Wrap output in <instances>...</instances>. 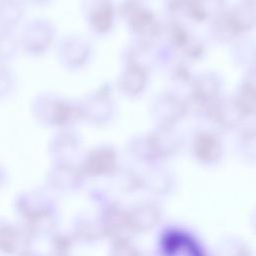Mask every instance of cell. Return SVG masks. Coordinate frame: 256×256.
Segmentation results:
<instances>
[{
  "instance_id": "6da1fadb",
  "label": "cell",
  "mask_w": 256,
  "mask_h": 256,
  "mask_svg": "<svg viewBox=\"0 0 256 256\" xmlns=\"http://www.w3.org/2000/svg\"><path fill=\"white\" fill-rule=\"evenodd\" d=\"M122 15L130 30L139 37V42L155 45L161 27L154 13L140 0H127L122 7Z\"/></svg>"
},
{
  "instance_id": "7a4b0ae2",
  "label": "cell",
  "mask_w": 256,
  "mask_h": 256,
  "mask_svg": "<svg viewBox=\"0 0 256 256\" xmlns=\"http://www.w3.org/2000/svg\"><path fill=\"white\" fill-rule=\"evenodd\" d=\"M187 112L186 101L171 92L157 95L151 106V115L156 128H174Z\"/></svg>"
},
{
  "instance_id": "3957f363",
  "label": "cell",
  "mask_w": 256,
  "mask_h": 256,
  "mask_svg": "<svg viewBox=\"0 0 256 256\" xmlns=\"http://www.w3.org/2000/svg\"><path fill=\"white\" fill-rule=\"evenodd\" d=\"M100 224L102 233L107 235L113 243L131 241L135 235L128 209H124L119 205L109 207L105 211Z\"/></svg>"
},
{
  "instance_id": "277c9868",
  "label": "cell",
  "mask_w": 256,
  "mask_h": 256,
  "mask_svg": "<svg viewBox=\"0 0 256 256\" xmlns=\"http://www.w3.org/2000/svg\"><path fill=\"white\" fill-rule=\"evenodd\" d=\"M205 117L223 129L238 127L246 118L234 98H221L209 104Z\"/></svg>"
},
{
  "instance_id": "5b68a950",
  "label": "cell",
  "mask_w": 256,
  "mask_h": 256,
  "mask_svg": "<svg viewBox=\"0 0 256 256\" xmlns=\"http://www.w3.org/2000/svg\"><path fill=\"white\" fill-rule=\"evenodd\" d=\"M130 221L135 234L153 230L162 218L160 205L153 200H142L128 209Z\"/></svg>"
},
{
  "instance_id": "8992f818",
  "label": "cell",
  "mask_w": 256,
  "mask_h": 256,
  "mask_svg": "<svg viewBox=\"0 0 256 256\" xmlns=\"http://www.w3.org/2000/svg\"><path fill=\"white\" fill-rule=\"evenodd\" d=\"M194 157L202 164L217 163L223 155V144L220 137L213 132H198L192 142Z\"/></svg>"
},
{
  "instance_id": "52a82bcc",
  "label": "cell",
  "mask_w": 256,
  "mask_h": 256,
  "mask_svg": "<svg viewBox=\"0 0 256 256\" xmlns=\"http://www.w3.org/2000/svg\"><path fill=\"white\" fill-rule=\"evenodd\" d=\"M228 22L237 36L249 32L256 25V2L240 0L226 11Z\"/></svg>"
},
{
  "instance_id": "ba28073f",
  "label": "cell",
  "mask_w": 256,
  "mask_h": 256,
  "mask_svg": "<svg viewBox=\"0 0 256 256\" xmlns=\"http://www.w3.org/2000/svg\"><path fill=\"white\" fill-rule=\"evenodd\" d=\"M142 189L156 196L169 194L175 185L172 173L162 166H152L144 174H141Z\"/></svg>"
},
{
  "instance_id": "9c48e42d",
  "label": "cell",
  "mask_w": 256,
  "mask_h": 256,
  "mask_svg": "<svg viewBox=\"0 0 256 256\" xmlns=\"http://www.w3.org/2000/svg\"><path fill=\"white\" fill-rule=\"evenodd\" d=\"M87 170L92 175L113 176L119 170L116 150L109 146L94 150L87 159Z\"/></svg>"
},
{
  "instance_id": "30bf717a",
  "label": "cell",
  "mask_w": 256,
  "mask_h": 256,
  "mask_svg": "<svg viewBox=\"0 0 256 256\" xmlns=\"http://www.w3.org/2000/svg\"><path fill=\"white\" fill-rule=\"evenodd\" d=\"M147 81L148 69L137 63L128 61L120 80L122 91L131 97L138 96L145 90Z\"/></svg>"
},
{
  "instance_id": "8fae6325",
  "label": "cell",
  "mask_w": 256,
  "mask_h": 256,
  "mask_svg": "<svg viewBox=\"0 0 256 256\" xmlns=\"http://www.w3.org/2000/svg\"><path fill=\"white\" fill-rule=\"evenodd\" d=\"M150 134L158 160L174 156L181 148L180 136L174 128H156Z\"/></svg>"
},
{
  "instance_id": "7c38bea8",
  "label": "cell",
  "mask_w": 256,
  "mask_h": 256,
  "mask_svg": "<svg viewBox=\"0 0 256 256\" xmlns=\"http://www.w3.org/2000/svg\"><path fill=\"white\" fill-rule=\"evenodd\" d=\"M185 12L197 22H212L226 12L225 0H192Z\"/></svg>"
},
{
  "instance_id": "4fadbf2b",
  "label": "cell",
  "mask_w": 256,
  "mask_h": 256,
  "mask_svg": "<svg viewBox=\"0 0 256 256\" xmlns=\"http://www.w3.org/2000/svg\"><path fill=\"white\" fill-rule=\"evenodd\" d=\"M129 152L134 159L140 162L154 163L158 161L150 133L134 137L130 141Z\"/></svg>"
},
{
  "instance_id": "5bb4252c",
  "label": "cell",
  "mask_w": 256,
  "mask_h": 256,
  "mask_svg": "<svg viewBox=\"0 0 256 256\" xmlns=\"http://www.w3.org/2000/svg\"><path fill=\"white\" fill-rule=\"evenodd\" d=\"M114 10L109 0H102L93 9L91 13V22L96 31L99 33L108 32L113 25Z\"/></svg>"
},
{
  "instance_id": "9a60e30c",
  "label": "cell",
  "mask_w": 256,
  "mask_h": 256,
  "mask_svg": "<svg viewBox=\"0 0 256 256\" xmlns=\"http://www.w3.org/2000/svg\"><path fill=\"white\" fill-rule=\"evenodd\" d=\"M215 256H253L250 246L238 237H227L215 247Z\"/></svg>"
},
{
  "instance_id": "2e32d148",
  "label": "cell",
  "mask_w": 256,
  "mask_h": 256,
  "mask_svg": "<svg viewBox=\"0 0 256 256\" xmlns=\"http://www.w3.org/2000/svg\"><path fill=\"white\" fill-rule=\"evenodd\" d=\"M232 53L237 63L248 66L256 65V42L251 39H241L234 42Z\"/></svg>"
},
{
  "instance_id": "e0dca14e",
  "label": "cell",
  "mask_w": 256,
  "mask_h": 256,
  "mask_svg": "<svg viewBox=\"0 0 256 256\" xmlns=\"http://www.w3.org/2000/svg\"><path fill=\"white\" fill-rule=\"evenodd\" d=\"M246 117L256 114V92L242 82L233 97Z\"/></svg>"
},
{
  "instance_id": "ac0fdd59",
  "label": "cell",
  "mask_w": 256,
  "mask_h": 256,
  "mask_svg": "<svg viewBox=\"0 0 256 256\" xmlns=\"http://www.w3.org/2000/svg\"><path fill=\"white\" fill-rule=\"evenodd\" d=\"M113 176L117 177L118 189L122 193H133L139 189H142L141 174L136 173L133 170H118Z\"/></svg>"
},
{
  "instance_id": "d6986e66",
  "label": "cell",
  "mask_w": 256,
  "mask_h": 256,
  "mask_svg": "<svg viewBox=\"0 0 256 256\" xmlns=\"http://www.w3.org/2000/svg\"><path fill=\"white\" fill-rule=\"evenodd\" d=\"M237 148L240 155L247 161H256V129L245 130L238 138Z\"/></svg>"
},
{
  "instance_id": "ffe728a7",
  "label": "cell",
  "mask_w": 256,
  "mask_h": 256,
  "mask_svg": "<svg viewBox=\"0 0 256 256\" xmlns=\"http://www.w3.org/2000/svg\"><path fill=\"white\" fill-rule=\"evenodd\" d=\"M211 30L213 37L221 43L232 42L237 37L228 22L226 12L211 22Z\"/></svg>"
},
{
  "instance_id": "44dd1931",
  "label": "cell",
  "mask_w": 256,
  "mask_h": 256,
  "mask_svg": "<svg viewBox=\"0 0 256 256\" xmlns=\"http://www.w3.org/2000/svg\"><path fill=\"white\" fill-rule=\"evenodd\" d=\"M110 256H142V254L131 241H123L113 243Z\"/></svg>"
},
{
  "instance_id": "7402d4cb",
  "label": "cell",
  "mask_w": 256,
  "mask_h": 256,
  "mask_svg": "<svg viewBox=\"0 0 256 256\" xmlns=\"http://www.w3.org/2000/svg\"><path fill=\"white\" fill-rule=\"evenodd\" d=\"M183 242L179 243L180 248H171L168 250V256H195V252L193 250V247L191 245L188 246V248H182Z\"/></svg>"
},
{
  "instance_id": "603a6c76",
  "label": "cell",
  "mask_w": 256,
  "mask_h": 256,
  "mask_svg": "<svg viewBox=\"0 0 256 256\" xmlns=\"http://www.w3.org/2000/svg\"><path fill=\"white\" fill-rule=\"evenodd\" d=\"M243 83L256 92V65L248 68Z\"/></svg>"
},
{
  "instance_id": "cb8c5ba5",
  "label": "cell",
  "mask_w": 256,
  "mask_h": 256,
  "mask_svg": "<svg viewBox=\"0 0 256 256\" xmlns=\"http://www.w3.org/2000/svg\"><path fill=\"white\" fill-rule=\"evenodd\" d=\"M192 0H168L169 6L172 11H186L187 7L191 3Z\"/></svg>"
},
{
  "instance_id": "d4e9b609",
  "label": "cell",
  "mask_w": 256,
  "mask_h": 256,
  "mask_svg": "<svg viewBox=\"0 0 256 256\" xmlns=\"http://www.w3.org/2000/svg\"><path fill=\"white\" fill-rule=\"evenodd\" d=\"M251 223H252V227H253V229L256 231V209H255L254 213L252 214V217H251Z\"/></svg>"
},
{
  "instance_id": "484cf974",
  "label": "cell",
  "mask_w": 256,
  "mask_h": 256,
  "mask_svg": "<svg viewBox=\"0 0 256 256\" xmlns=\"http://www.w3.org/2000/svg\"><path fill=\"white\" fill-rule=\"evenodd\" d=\"M252 1H255V2H256V0H252Z\"/></svg>"
},
{
  "instance_id": "4316f807",
  "label": "cell",
  "mask_w": 256,
  "mask_h": 256,
  "mask_svg": "<svg viewBox=\"0 0 256 256\" xmlns=\"http://www.w3.org/2000/svg\"><path fill=\"white\" fill-rule=\"evenodd\" d=\"M255 129H256V128H255Z\"/></svg>"
}]
</instances>
